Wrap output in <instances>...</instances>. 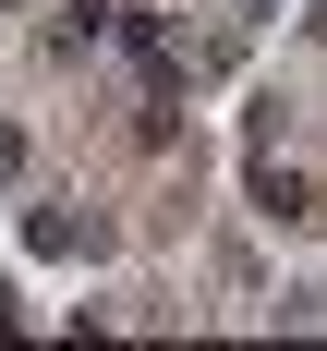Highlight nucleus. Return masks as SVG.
<instances>
[{"mask_svg":"<svg viewBox=\"0 0 327 351\" xmlns=\"http://www.w3.org/2000/svg\"><path fill=\"white\" fill-rule=\"evenodd\" d=\"M254 206H267V218H327V206H315V182H303V170H254Z\"/></svg>","mask_w":327,"mask_h":351,"instance_id":"f257e3e1","label":"nucleus"}]
</instances>
